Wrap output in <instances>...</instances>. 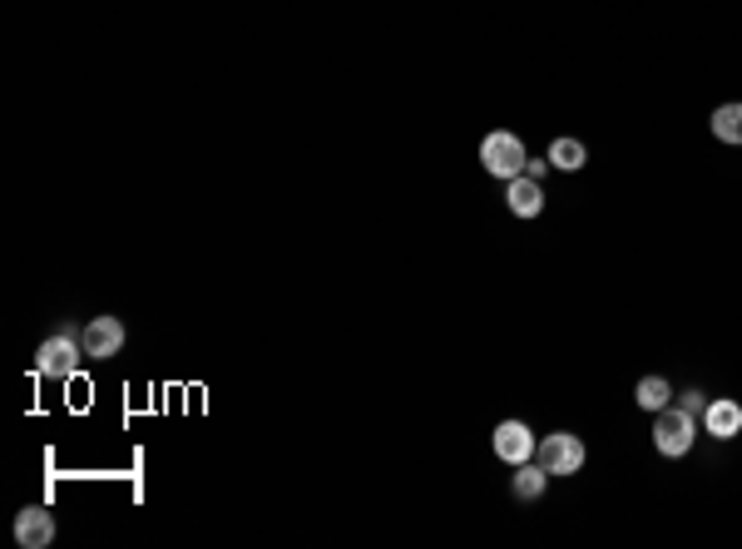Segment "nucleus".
I'll return each instance as SVG.
<instances>
[{"label":"nucleus","instance_id":"nucleus-1","mask_svg":"<svg viewBox=\"0 0 742 549\" xmlns=\"http://www.w3.org/2000/svg\"><path fill=\"white\" fill-rule=\"evenodd\" d=\"M698 416H689L683 406H664L654 411V451L668 455V461H678V455H689L693 441H698Z\"/></svg>","mask_w":742,"mask_h":549},{"label":"nucleus","instance_id":"nucleus-2","mask_svg":"<svg viewBox=\"0 0 742 549\" xmlns=\"http://www.w3.org/2000/svg\"><path fill=\"white\" fill-rule=\"evenodd\" d=\"M481 163H485V173H490V179L510 183L515 173H525L530 154H525V144H520V134L495 130V134H485V139H481Z\"/></svg>","mask_w":742,"mask_h":549},{"label":"nucleus","instance_id":"nucleus-3","mask_svg":"<svg viewBox=\"0 0 742 549\" xmlns=\"http://www.w3.org/2000/svg\"><path fill=\"white\" fill-rule=\"evenodd\" d=\"M80 362H85V342H80V337H70V332L45 337L40 352H35V371H40V377H54V381L75 377Z\"/></svg>","mask_w":742,"mask_h":549},{"label":"nucleus","instance_id":"nucleus-4","mask_svg":"<svg viewBox=\"0 0 742 549\" xmlns=\"http://www.w3.org/2000/svg\"><path fill=\"white\" fill-rule=\"evenodd\" d=\"M535 461L545 465L549 475H580L584 471V441L574 431H549L545 441H539Z\"/></svg>","mask_w":742,"mask_h":549},{"label":"nucleus","instance_id":"nucleus-5","mask_svg":"<svg viewBox=\"0 0 742 549\" xmlns=\"http://www.w3.org/2000/svg\"><path fill=\"white\" fill-rule=\"evenodd\" d=\"M535 451H539V436L530 431L525 420H500V426H495V455L506 465L535 461Z\"/></svg>","mask_w":742,"mask_h":549},{"label":"nucleus","instance_id":"nucleus-6","mask_svg":"<svg viewBox=\"0 0 742 549\" xmlns=\"http://www.w3.org/2000/svg\"><path fill=\"white\" fill-rule=\"evenodd\" d=\"M80 342H85L89 362H109V356L124 352V322H119V317H89Z\"/></svg>","mask_w":742,"mask_h":549},{"label":"nucleus","instance_id":"nucleus-7","mask_svg":"<svg viewBox=\"0 0 742 549\" xmlns=\"http://www.w3.org/2000/svg\"><path fill=\"white\" fill-rule=\"evenodd\" d=\"M506 208L515 218H539L545 213V183L530 179V173H515V179L506 183Z\"/></svg>","mask_w":742,"mask_h":549},{"label":"nucleus","instance_id":"nucleus-8","mask_svg":"<svg viewBox=\"0 0 742 549\" xmlns=\"http://www.w3.org/2000/svg\"><path fill=\"white\" fill-rule=\"evenodd\" d=\"M54 539V515L40 505H25L21 515H15V545L21 549H45Z\"/></svg>","mask_w":742,"mask_h":549},{"label":"nucleus","instance_id":"nucleus-9","mask_svg":"<svg viewBox=\"0 0 742 549\" xmlns=\"http://www.w3.org/2000/svg\"><path fill=\"white\" fill-rule=\"evenodd\" d=\"M703 436H713V441H732V436H742V406L728 396L708 401V411H703Z\"/></svg>","mask_w":742,"mask_h":549},{"label":"nucleus","instance_id":"nucleus-10","mask_svg":"<svg viewBox=\"0 0 742 549\" xmlns=\"http://www.w3.org/2000/svg\"><path fill=\"white\" fill-rule=\"evenodd\" d=\"M549 485V471L545 465H515V480H510V490H515V500H539Z\"/></svg>","mask_w":742,"mask_h":549},{"label":"nucleus","instance_id":"nucleus-11","mask_svg":"<svg viewBox=\"0 0 742 549\" xmlns=\"http://www.w3.org/2000/svg\"><path fill=\"white\" fill-rule=\"evenodd\" d=\"M708 124H713V139L718 144H742V105H718Z\"/></svg>","mask_w":742,"mask_h":549},{"label":"nucleus","instance_id":"nucleus-12","mask_svg":"<svg viewBox=\"0 0 742 549\" xmlns=\"http://www.w3.org/2000/svg\"><path fill=\"white\" fill-rule=\"evenodd\" d=\"M584 159H589V149H584L580 139H570V134H564V139H555V144H549V163H555V169H564V173L584 169Z\"/></svg>","mask_w":742,"mask_h":549},{"label":"nucleus","instance_id":"nucleus-13","mask_svg":"<svg viewBox=\"0 0 742 549\" xmlns=\"http://www.w3.org/2000/svg\"><path fill=\"white\" fill-rule=\"evenodd\" d=\"M634 401H638L644 411H664V406H673V387H668L664 377H644V381L634 387Z\"/></svg>","mask_w":742,"mask_h":549},{"label":"nucleus","instance_id":"nucleus-14","mask_svg":"<svg viewBox=\"0 0 742 549\" xmlns=\"http://www.w3.org/2000/svg\"><path fill=\"white\" fill-rule=\"evenodd\" d=\"M678 406L689 411V416H698V420H703V411H708V401H703V391H683V396H678Z\"/></svg>","mask_w":742,"mask_h":549},{"label":"nucleus","instance_id":"nucleus-15","mask_svg":"<svg viewBox=\"0 0 742 549\" xmlns=\"http://www.w3.org/2000/svg\"><path fill=\"white\" fill-rule=\"evenodd\" d=\"M545 169H549V159H530V163H525L530 179H545Z\"/></svg>","mask_w":742,"mask_h":549}]
</instances>
